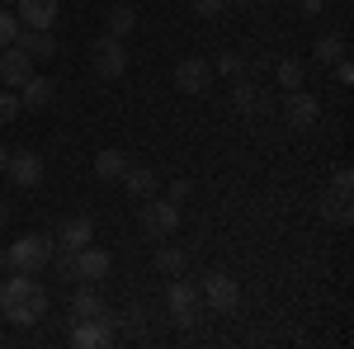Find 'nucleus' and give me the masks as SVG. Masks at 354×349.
<instances>
[{"mask_svg":"<svg viewBox=\"0 0 354 349\" xmlns=\"http://www.w3.org/2000/svg\"><path fill=\"white\" fill-rule=\"evenodd\" d=\"M0 312L10 326H38L48 317V288L33 279V274H10L5 288H0Z\"/></svg>","mask_w":354,"mask_h":349,"instance_id":"f257e3e1","label":"nucleus"},{"mask_svg":"<svg viewBox=\"0 0 354 349\" xmlns=\"http://www.w3.org/2000/svg\"><path fill=\"white\" fill-rule=\"evenodd\" d=\"M53 245H57L53 236H43V232H28L24 241H15L10 250H5V255H0V260H5L10 269H19V274H38L43 265H53Z\"/></svg>","mask_w":354,"mask_h":349,"instance_id":"f03ea898","label":"nucleus"},{"mask_svg":"<svg viewBox=\"0 0 354 349\" xmlns=\"http://www.w3.org/2000/svg\"><path fill=\"white\" fill-rule=\"evenodd\" d=\"M137 222H142V232L147 236H175V227H180V203H170V198H142V208H137Z\"/></svg>","mask_w":354,"mask_h":349,"instance_id":"7ed1b4c3","label":"nucleus"},{"mask_svg":"<svg viewBox=\"0 0 354 349\" xmlns=\"http://www.w3.org/2000/svg\"><path fill=\"white\" fill-rule=\"evenodd\" d=\"M283 118H288L293 133H307V128H317V118H322V100L298 85V90H288V100H283Z\"/></svg>","mask_w":354,"mask_h":349,"instance_id":"20e7f679","label":"nucleus"},{"mask_svg":"<svg viewBox=\"0 0 354 349\" xmlns=\"http://www.w3.org/2000/svg\"><path fill=\"white\" fill-rule=\"evenodd\" d=\"M165 302H170V317H175L180 326H194L198 317H203V288H198V283H185V279H175Z\"/></svg>","mask_w":354,"mask_h":349,"instance_id":"39448f33","label":"nucleus"},{"mask_svg":"<svg viewBox=\"0 0 354 349\" xmlns=\"http://www.w3.org/2000/svg\"><path fill=\"white\" fill-rule=\"evenodd\" d=\"M95 71L104 76V81H118L123 71H128V48H123V38H113V33H104V38H95Z\"/></svg>","mask_w":354,"mask_h":349,"instance_id":"423d86ee","label":"nucleus"},{"mask_svg":"<svg viewBox=\"0 0 354 349\" xmlns=\"http://www.w3.org/2000/svg\"><path fill=\"white\" fill-rule=\"evenodd\" d=\"M203 307L213 312H236L241 307V283L232 274H208L203 279Z\"/></svg>","mask_w":354,"mask_h":349,"instance_id":"0eeeda50","label":"nucleus"},{"mask_svg":"<svg viewBox=\"0 0 354 349\" xmlns=\"http://www.w3.org/2000/svg\"><path fill=\"white\" fill-rule=\"evenodd\" d=\"M109 250H100V245H81L76 255H71V279H81V283H100V279H109Z\"/></svg>","mask_w":354,"mask_h":349,"instance_id":"6e6552de","label":"nucleus"},{"mask_svg":"<svg viewBox=\"0 0 354 349\" xmlns=\"http://www.w3.org/2000/svg\"><path fill=\"white\" fill-rule=\"evenodd\" d=\"M213 62H203V57H185L180 66H175V90H185V95H203V90H213Z\"/></svg>","mask_w":354,"mask_h":349,"instance_id":"1a4fd4ad","label":"nucleus"},{"mask_svg":"<svg viewBox=\"0 0 354 349\" xmlns=\"http://www.w3.org/2000/svg\"><path fill=\"white\" fill-rule=\"evenodd\" d=\"M71 345H76V349H104V345H113V317H109V312H100V317H90V321H76Z\"/></svg>","mask_w":354,"mask_h":349,"instance_id":"9d476101","label":"nucleus"},{"mask_svg":"<svg viewBox=\"0 0 354 349\" xmlns=\"http://www.w3.org/2000/svg\"><path fill=\"white\" fill-rule=\"evenodd\" d=\"M28 76H33V57H28L24 48H19V43H10V48L0 53V81L19 90V85H24Z\"/></svg>","mask_w":354,"mask_h":349,"instance_id":"9b49d317","label":"nucleus"},{"mask_svg":"<svg viewBox=\"0 0 354 349\" xmlns=\"http://www.w3.org/2000/svg\"><path fill=\"white\" fill-rule=\"evenodd\" d=\"M5 175H10L19 189H33L38 180H43V156H38V151H15V156L5 161Z\"/></svg>","mask_w":354,"mask_h":349,"instance_id":"f8f14e48","label":"nucleus"},{"mask_svg":"<svg viewBox=\"0 0 354 349\" xmlns=\"http://www.w3.org/2000/svg\"><path fill=\"white\" fill-rule=\"evenodd\" d=\"M19 24L24 28H53L57 15H62V0H19Z\"/></svg>","mask_w":354,"mask_h":349,"instance_id":"ddd939ff","label":"nucleus"},{"mask_svg":"<svg viewBox=\"0 0 354 349\" xmlns=\"http://www.w3.org/2000/svg\"><path fill=\"white\" fill-rule=\"evenodd\" d=\"M57 241H62V250H66V255H76L81 245H90V241H95V222H90L85 213L66 217V222H62V232H57Z\"/></svg>","mask_w":354,"mask_h":349,"instance_id":"4468645a","label":"nucleus"},{"mask_svg":"<svg viewBox=\"0 0 354 349\" xmlns=\"http://www.w3.org/2000/svg\"><path fill=\"white\" fill-rule=\"evenodd\" d=\"M19 48L33 62H48V57H57V38H53V28H19Z\"/></svg>","mask_w":354,"mask_h":349,"instance_id":"2eb2a0df","label":"nucleus"},{"mask_svg":"<svg viewBox=\"0 0 354 349\" xmlns=\"http://www.w3.org/2000/svg\"><path fill=\"white\" fill-rule=\"evenodd\" d=\"M53 95H57V85L48 81V76H28V81L19 85V104L24 109H48Z\"/></svg>","mask_w":354,"mask_h":349,"instance_id":"dca6fc26","label":"nucleus"},{"mask_svg":"<svg viewBox=\"0 0 354 349\" xmlns=\"http://www.w3.org/2000/svg\"><path fill=\"white\" fill-rule=\"evenodd\" d=\"M123 185H128V194L142 203V198L156 194V170H151V165H128V170H123Z\"/></svg>","mask_w":354,"mask_h":349,"instance_id":"f3484780","label":"nucleus"},{"mask_svg":"<svg viewBox=\"0 0 354 349\" xmlns=\"http://www.w3.org/2000/svg\"><path fill=\"white\" fill-rule=\"evenodd\" d=\"M232 109H236V113H265L270 100H265L250 81H236V85H232Z\"/></svg>","mask_w":354,"mask_h":349,"instance_id":"a211bd4d","label":"nucleus"},{"mask_svg":"<svg viewBox=\"0 0 354 349\" xmlns=\"http://www.w3.org/2000/svg\"><path fill=\"white\" fill-rule=\"evenodd\" d=\"M104 312V297H100V283H85L81 293L71 297V317L76 321H90V317H100Z\"/></svg>","mask_w":354,"mask_h":349,"instance_id":"6ab92c4d","label":"nucleus"},{"mask_svg":"<svg viewBox=\"0 0 354 349\" xmlns=\"http://www.w3.org/2000/svg\"><path fill=\"white\" fill-rule=\"evenodd\" d=\"M128 156H123V151H118V147H109V151H100V156H95V175H100V180H123V170H128Z\"/></svg>","mask_w":354,"mask_h":349,"instance_id":"aec40b11","label":"nucleus"},{"mask_svg":"<svg viewBox=\"0 0 354 349\" xmlns=\"http://www.w3.org/2000/svg\"><path fill=\"white\" fill-rule=\"evenodd\" d=\"M322 217L335 222V227H350V217H354L350 198H345V194H322Z\"/></svg>","mask_w":354,"mask_h":349,"instance_id":"412c9836","label":"nucleus"},{"mask_svg":"<svg viewBox=\"0 0 354 349\" xmlns=\"http://www.w3.org/2000/svg\"><path fill=\"white\" fill-rule=\"evenodd\" d=\"M133 28H137V10H133V5H113V10H109V33H113V38H128Z\"/></svg>","mask_w":354,"mask_h":349,"instance_id":"4be33fe9","label":"nucleus"},{"mask_svg":"<svg viewBox=\"0 0 354 349\" xmlns=\"http://www.w3.org/2000/svg\"><path fill=\"white\" fill-rule=\"evenodd\" d=\"M312 53H317V62H322V66H330L335 57H345V38H340V33H322Z\"/></svg>","mask_w":354,"mask_h":349,"instance_id":"5701e85b","label":"nucleus"},{"mask_svg":"<svg viewBox=\"0 0 354 349\" xmlns=\"http://www.w3.org/2000/svg\"><path fill=\"white\" fill-rule=\"evenodd\" d=\"M274 76H279V85H283V90H298L307 71H302V62H298V57H283V62L274 66Z\"/></svg>","mask_w":354,"mask_h":349,"instance_id":"b1692460","label":"nucleus"},{"mask_svg":"<svg viewBox=\"0 0 354 349\" xmlns=\"http://www.w3.org/2000/svg\"><path fill=\"white\" fill-rule=\"evenodd\" d=\"M156 269H161V274H185V250L161 245V250H156Z\"/></svg>","mask_w":354,"mask_h":349,"instance_id":"393cba45","label":"nucleus"},{"mask_svg":"<svg viewBox=\"0 0 354 349\" xmlns=\"http://www.w3.org/2000/svg\"><path fill=\"white\" fill-rule=\"evenodd\" d=\"M19 15H15V10H5V5H0V48H10V43H19Z\"/></svg>","mask_w":354,"mask_h":349,"instance_id":"a878e982","label":"nucleus"},{"mask_svg":"<svg viewBox=\"0 0 354 349\" xmlns=\"http://www.w3.org/2000/svg\"><path fill=\"white\" fill-rule=\"evenodd\" d=\"M19 113H24L19 95H15V90H0V128H10V123H15Z\"/></svg>","mask_w":354,"mask_h":349,"instance_id":"bb28decb","label":"nucleus"},{"mask_svg":"<svg viewBox=\"0 0 354 349\" xmlns=\"http://www.w3.org/2000/svg\"><path fill=\"white\" fill-rule=\"evenodd\" d=\"M213 71H218V76H232V81H241V71H245V57H241V53H222Z\"/></svg>","mask_w":354,"mask_h":349,"instance_id":"cd10ccee","label":"nucleus"},{"mask_svg":"<svg viewBox=\"0 0 354 349\" xmlns=\"http://www.w3.org/2000/svg\"><path fill=\"white\" fill-rule=\"evenodd\" d=\"M350 189H354V170H350V165H340L335 180H330V194H345V198H350Z\"/></svg>","mask_w":354,"mask_h":349,"instance_id":"c85d7f7f","label":"nucleus"},{"mask_svg":"<svg viewBox=\"0 0 354 349\" xmlns=\"http://www.w3.org/2000/svg\"><path fill=\"white\" fill-rule=\"evenodd\" d=\"M222 10H227V0H194V15L198 19H218Z\"/></svg>","mask_w":354,"mask_h":349,"instance_id":"c756f323","label":"nucleus"},{"mask_svg":"<svg viewBox=\"0 0 354 349\" xmlns=\"http://www.w3.org/2000/svg\"><path fill=\"white\" fill-rule=\"evenodd\" d=\"M330 66H335V81H340V85H350V81H354V66H350V57H335Z\"/></svg>","mask_w":354,"mask_h":349,"instance_id":"7c9ffc66","label":"nucleus"},{"mask_svg":"<svg viewBox=\"0 0 354 349\" xmlns=\"http://www.w3.org/2000/svg\"><path fill=\"white\" fill-rule=\"evenodd\" d=\"M170 203H185L189 198V180H170V194H165Z\"/></svg>","mask_w":354,"mask_h":349,"instance_id":"2f4dec72","label":"nucleus"},{"mask_svg":"<svg viewBox=\"0 0 354 349\" xmlns=\"http://www.w3.org/2000/svg\"><path fill=\"white\" fill-rule=\"evenodd\" d=\"M123 317H128L133 330H142V326H147V307H133V312H123Z\"/></svg>","mask_w":354,"mask_h":349,"instance_id":"473e14b6","label":"nucleus"},{"mask_svg":"<svg viewBox=\"0 0 354 349\" xmlns=\"http://www.w3.org/2000/svg\"><path fill=\"white\" fill-rule=\"evenodd\" d=\"M302 5V15H322V5H326V0H298Z\"/></svg>","mask_w":354,"mask_h":349,"instance_id":"72a5a7b5","label":"nucleus"},{"mask_svg":"<svg viewBox=\"0 0 354 349\" xmlns=\"http://www.w3.org/2000/svg\"><path fill=\"white\" fill-rule=\"evenodd\" d=\"M0 227H10V203L0 198Z\"/></svg>","mask_w":354,"mask_h":349,"instance_id":"f704fd0d","label":"nucleus"},{"mask_svg":"<svg viewBox=\"0 0 354 349\" xmlns=\"http://www.w3.org/2000/svg\"><path fill=\"white\" fill-rule=\"evenodd\" d=\"M5 161H10V151H5V142H0V170H5Z\"/></svg>","mask_w":354,"mask_h":349,"instance_id":"c9c22d12","label":"nucleus"},{"mask_svg":"<svg viewBox=\"0 0 354 349\" xmlns=\"http://www.w3.org/2000/svg\"><path fill=\"white\" fill-rule=\"evenodd\" d=\"M227 5H250V0H227Z\"/></svg>","mask_w":354,"mask_h":349,"instance_id":"e433bc0d","label":"nucleus"},{"mask_svg":"<svg viewBox=\"0 0 354 349\" xmlns=\"http://www.w3.org/2000/svg\"><path fill=\"white\" fill-rule=\"evenodd\" d=\"M0 5H15V0H0Z\"/></svg>","mask_w":354,"mask_h":349,"instance_id":"4c0bfd02","label":"nucleus"}]
</instances>
